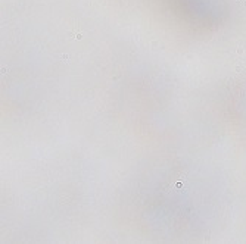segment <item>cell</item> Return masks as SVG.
Segmentation results:
<instances>
[{
	"label": "cell",
	"mask_w": 246,
	"mask_h": 244,
	"mask_svg": "<svg viewBox=\"0 0 246 244\" xmlns=\"http://www.w3.org/2000/svg\"><path fill=\"white\" fill-rule=\"evenodd\" d=\"M237 53H239V55H242V53H243V49H242V47H239V50H237Z\"/></svg>",
	"instance_id": "277c9868"
},
{
	"label": "cell",
	"mask_w": 246,
	"mask_h": 244,
	"mask_svg": "<svg viewBox=\"0 0 246 244\" xmlns=\"http://www.w3.org/2000/svg\"><path fill=\"white\" fill-rule=\"evenodd\" d=\"M62 59L63 60H68V55H62Z\"/></svg>",
	"instance_id": "3957f363"
},
{
	"label": "cell",
	"mask_w": 246,
	"mask_h": 244,
	"mask_svg": "<svg viewBox=\"0 0 246 244\" xmlns=\"http://www.w3.org/2000/svg\"><path fill=\"white\" fill-rule=\"evenodd\" d=\"M237 2H239V5L242 7H246V0H237Z\"/></svg>",
	"instance_id": "6da1fadb"
},
{
	"label": "cell",
	"mask_w": 246,
	"mask_h": 244,
	"mask_svg": "<svg viewBox=\"0 0 246 244\" xmlns=\"http://www.w3.org/2000/svg\"><path fill=\"white\" fill-rule=\"evenodd\" d=\"M72 38H77V40H81V38H83V35H81L80 33H77V34H75V35H74Z\"/></svg>",
	"instance_id": "7a4b0ae2"
}]
</instances>
